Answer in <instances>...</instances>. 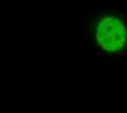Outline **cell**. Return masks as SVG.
<instances>
[{"instance_id":"6da1fadb","label":"cell","mask_w":127,"mask_h":113,"mask_svg":"<svg viewBox=\"0 0 127 113\" xmlns=\"http://www.w3.org/2000/svg\"><path fill=\"white\" fill-rule=\"evenodd\" d=\"M91 40L103 54H127V20L117 13H101L95 17L90 29Z\"/></svg>"}]
</instances>
